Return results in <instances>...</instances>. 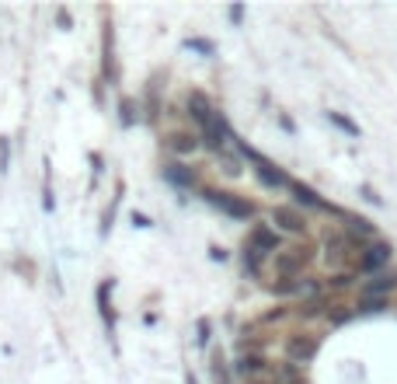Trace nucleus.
<instances>
[{
  "label": "nucleus",
  "instance_id": "obj_1",
  "mask_svg": "<svg viewBox=\"0 0 397 384\" xmlns=\"http://www.w3.org/2000/svg\"><path fill=\"white\" fill-rule=\"evenodd\" d=\"M241 154L255 161V172H258V182H265L268 189H279V185H290V179H286V175H282V172L275 168V164H272V161H265L261 154H255L251 147H241Z\"/></svg>",
  "mask_w": 397,
  "mask_h": 384
},
{
  "label": "nucleus",
  "instance_id": "obj_2",
  "mask_svg": "<svg viewBox=\"0 0 397 384\" xmlns=\"http://www.w3.org/2000/svg\"><path fill=\"white\" fill-rule=\"evenodd\" d=\"M206 196H209V203H213L216 210L237 216V221H248V216L255 213L251 203H244V199H237V196H230V192H206Z\"/></svg>",
  "mask_w": 397,
  "mask_h": 384
},
{
  "label": "nucleus",
  "instance_id": "obj_3",
  "mask_svg": "<svg viewBox=\"0 0 397 384\" xmlns=\"http://www.w3.org/2000/svg\"><path fill=\"white\" fill-rule=\"evenodd\" d=\"M286 353H290V360L303 363V360H310V356L317 353V339H310V336H293V339L286 343Z\"/></svg>",
  "mask_w": 397,
  "mask_h": 384
},
{
  "label": "nucleus",
  "instance_id": "obj_4",
  "mask_svg": "<svg viewBox=\"0 0 397 384\" xmlns=\"http://www.w3.org/2000/svg\"><path fill=\"white\" fill-rule=\"evenodd\" d=\"M272 221H275L282 231H290V234H303V216L293 213V210H286V206H279V210L272 213Z\"/></svg>",
  "mask_w": 397,
  "mask_h": 384
},
{
  "label": "nucleus",
  "instance_id": "obj_5",
  "mask_svg": "<svg viewBox=\"0 0 397 384\" xmlns=\"http://www.w3.org/2000/svg\"><path fill=\"white\" fill-rule=\"evenodd\" d=\"M275 245H279V238H275L268 228H255V231H251V241H248V248H255L258 255H265V252H275Z\"/></svg>",
  "mask_w": 397,
  "mask_h": 384
},
{
  "label": "nucleus",
  "instance_id": "obj_6",
  "mask_svg": "<svg viewBox=\"0 0 397 384\" xmlns=\"http://www.w3.org/2000/svg\"><path fill=\"white\" fill-rule=\"evenodd\" d=\"M164 179L175 182V185H185V189L195 185V172H189L185 164H167V168H164Z\"/></svg>",
  "mask_w": 397,
  "mask_h": 384
},
{
  "label": "nucleus",
  "instance_id": "obj_7",
  "mask_svg": "<svg viewBox=\"0 0 397 384\" xmlns=\"http://www.w3.org/2000/svg\"><path fill=\"white\" fill-rule=\"evenodd\" d=\"M307 259H310L307 252H293V255H279V259H275V269H279V272H290V276H293L297 269H303V265H307Z\"/></svg>",
  "mask_w": 397,
  "mask_h": 384
},
{
  "label": "nucleus",
  "instance_id": "obj_8",
  "mask_svg": "<svg viewBox=\"0 0 397 384\" xmlns=\"http://www.w3.org/2000/svg\"><path fill=\"white\" fill-rule=\"evenodd\" d=\"M167 147H171L175 154H192L199 147V140L192 133H171V137H167Z\"/></svg>",
  "mask_w": 397,
  "mask_h": 384
},
{
  "label": "nucleus",
  "instance_id": "obj_9",
  "mask_svg": "<svg viewBox=\"0 0 397 384\" xmlns=\"http://www.w3.org/2000/svg\"><path fill=\"white\" fill-rule=\"evenodd\" d=\"M387 259H390V248H387V245H373V248L366 252L363 265H366V269H380V265H383Z\"/></svg>",
  "mask_w": 397,
  "mask_h": 384
},
{
  "label": "nucleus",
  "instance_id": "obj_10",
  "mask_svg": "<svg viewBox=\"0 0 397 384\" xmlns=\"http://www.w3.org/2000/svg\"><path fill=\"white\" fill-rule=\"evenodd\" d=\"M290 192L300 199V203H307V206H324L321 203V196L314 192V189H307V185H300V182H290Z\"/></svg>",
  "mask_w": 397,
  "mask_h": 384
},
{
  "label": "nucleus",
  "instance_id": "obj_11",
  "mask_svg": "<svg viewBox=\"0 0 397 384\" xmlns=\"http://www.w3.org/2000/svg\"><path fill=\"white\" fill-rule=\"evenodd\" d=\"M258 370H265V360H261V356H244V360L237 363V374H258Z\"/></svg>",
  "mask_w": 397,
  "mask_h": 384
},
{
  "label": "nucleus",
  "instance_id": "obj_12",
  "mask_svg": "<svg viewBox=\"0 0 397 384\" xmlns=\"http://www.w3.org/2000/svg\"><path fill=\"white\" fill-rule=\"evenodd\" d=\"M108 290H111V283H108V287L101 283V290H98V304H101V318H105L108 328H111V325H116V318H111V311H108Z\"/></svg>",
  "mask_w": 397,
  "mask_h": 384
},
{
  "label": "nucleus",
  "instance_id": "obj_13",
  "mask_svg": "<svg viewBox=\"0 0 397 384\" xmlns=\"http://www.w3.org/2000/svg\"><path fill=\"white\" fill-rule=\"evenodd\" d=\"M331 123H334V126H342V130H345L349 137H359V126H356V123H349L345 116H338V112H331Z\"/></svg>",
  "mask_w": 397,
  "mask_h": 384
},
{
  "label": "nucleus",
  "instance_id": "obj_14",
  "mask_svg": "<svg viewBox=\"0 0 397 384\" xmlns=\"http://www.w3.org/2000/svg\"><path fill=\"white\" fill-rule=\"evenodd\" d=\"M349 228H352L356 234H373V228H369L366 221H356V216H352V221H349Z\"/></svg>",
  "mask_w": 397,
  "mask_h": 384
},
{
  "label": "nucleus",
  "instance_id": "obj_15",
  "mask_svg": "<svg viewBox=\"0 0 397 384\" xmlns=\"http://www.w3.org/2000/svg\"><path fill=\"white\" fill-rule=\"evenodd\" d=\"M8 157H11V150H8V140H0V172H8Z\"/></svg>",
  "mask_w": 397,
  "mask_h": 384
},
{
  "label": "nucleus",
  "instance_id": "obj_16",
  "mask_svg": "<svg viewBox=\"0 0 397 384\" xmlns=\"http://www.w3.org/2000/svg\"><path fill=\"white\" fill-rule=\"evenodd\" d=\"M189 49H199V52H206V57L213 52V46H209V42H202V39H189Z\"/></svg>",
  "mask_w": 397,
  "mask_h": 384
},
{
  "label": "nucleus",
  "instance_id": "obj_17",
  "mask_svg": "<svg viewBox=\"0 0 397 384\" xmlns=\"http://www.w3.org/2000/svg\"><path fill=\"white\" fill-rule=\"evenodd\" d=\"M394 287V280H376V283H369V294L376 290V294H383V290H390Z\"/></svg>",
  "mask_w": 397,
  "mask_h": 384
},
{
  "label": "nucleus",
  "instance_id": "obj_18",
  "mask_svg": "<svg viewBox=\"0 0 397 384\" xmlns=\"http://www.w3.org/2000/svg\"><path fill=\"white\" fill-rule=\"evenodd\" d=\"M133 224H136V228H150V221H147L143 213H133Z\"/></svg>",
  "mask_w": 397,
  "mask_h": 384
},
{
  "label": "nucleus",
  "instance_id": "obj_19",
  "mask_svg": "<svg viewBox=\"0 0 397 384\" xmlns=\"http://www.w3.org/2000/svg\"><path fill=\"white\" fill-rule=\"evenodd\" d=\"M244 18V8H230V21H241Z\"/></svg>",
  "mask_w": 397,
  "mask_h": 384
}]
</instances>
